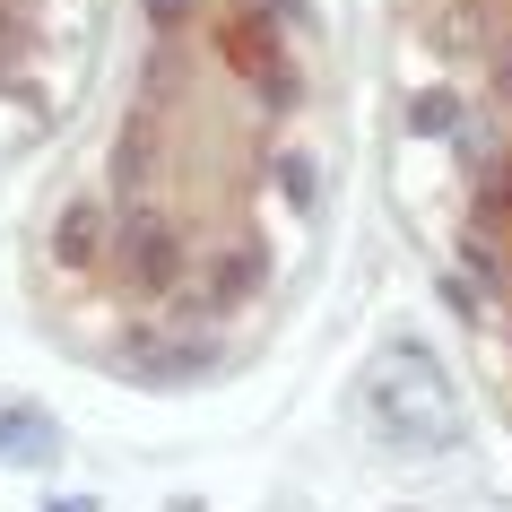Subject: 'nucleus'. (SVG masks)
Returning <instances> with one entry per match:
<instances>
[{
	"mask_svg": "<svg viewBox=\"0 0 512 512\" xmlns=\"http://www.w3.org/2000/svg\"><path fill=\"white\" fill-rule=\"evenodd\" d=\"M0 452H53V426H44V417H0Z\"/></svg>",
	"mask_w": 512,
	"mask_h": 512,
	"instance_id": "obj_1",
	"label": "nucleus"
}]
</instances>
